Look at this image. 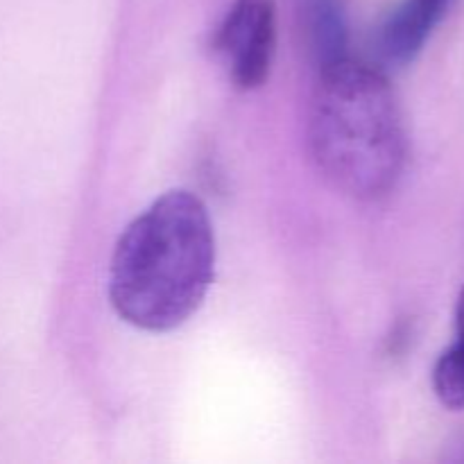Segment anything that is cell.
I'll return each mask as SVG.
<instances>
[{
    "label": "cell",
    "instance_id": "6da1fadb",
    "mask_svg": "<svg viewBox=\"0 0 464 464\" xmlns=\"http://www.w3.org/2000/svg\"><path fill=\"white\" fill-rule=\"evenodd\" d=\"M213 275L216 236L208 208L188 190H168L118 238L109 299L127 324L163 334L198 313Z\"/></svg>",
    "mask_w": 464,
    "mask_h": 464
},
{
    "label": "cell",
    "instance_id": "7a4b0ae2",
    "mask_svg": "<svg viewBox=\"0 0 464 464\" xmlns=\"http://www.w3.org/2000/svg\"><path fill=\"white\" fill-rule=\"evenodd\" d=\"M308 145L317 170L340 193L356 199L388 195L406 168L408 136L385 72L349 57L322 68Z\"/></svg>",
    "mask_w": 464,
    "mask_h": 464
},
{
    "label": "cell",
    "instance_id": "3957f363",
    "mask_svg": "<svg viewBox=\"0 0 464 464\" xmlns=\"http://www.w3.org/2000/svg\"><path fill=\"white\" fill-rule=\"evenodd\" d=\"M216 48L238 89L266 84L276 48L275 0H234L218 30Z\"/></svg>",
    "mask_w": 464,
    "mask_h": 464
},
{
    "label": "cell",
    "instance_id": "277c9868",
    "mask_svg": "<svg viewBox=\"0 0 464 464\" xmlns=\"http://www.w3.org/2000/svg\"><path fill=\"white\" fill-rule=\"evenodd\" d=\"M456 0H401L376 32V50L390 66H406L424 50Z\"/></svg>",
    "mask_w": 464,
    "mask_h": 464
},
{
    "label": "cell",
    "instance_id": "5b68a950",
    "mask_svg": "<svg viewBox=\"0 0 464 464\" xmlns=\"http://www.w3.org/2000/svg\"><path fill=\"white\" fill-rule=\"evenodd\" d=\"M304 30L317 68L347 57V12L343 0H299Z\"/></svg>",
    "mask_w": 464,
    "mask_h": 464
},
{
    "label": "cell",
    "instance_id": "8992f818",
    "mask_svg": "<svg viewBox=\"0 0 464 464\" xmlns=\"http://www.w3.org/2000/svg\"><path fill=\"white\" fill-rule=\"evenodd\" d=\"M433 390L449 411H464V344L458 340L435 362Z\"/></svg>",
    "mask_w": 464,
    "mask_h": 464
},
{
    "label": "cell",
    "instance_id": "52a82bcc",
    "mask_svg": "<svg viewBox=\"0 0 464 464\" xmlns=\"http://www.w3.org/2000/svg\"><path fill=\"white\" fill-rule=\"evenodd\" d=\"M456 329H458V343L464 344V288L458 297V306H456Z\"/></svg>",
    "mask_w": 464,
    "mask_h": 464
}]
</instances>
